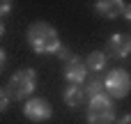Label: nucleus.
<instances>
[{
  "label": "nucleus",
  "mask_w": 131,
  "mask_h": 124,
  "mask_svg": "<svg viewBox=\"0 0 131 124\" xmlns=\"http://www.w3.org/2000/svg\"><path fill=\"white\" fill-rule=\"evenodd\" d=\"M108 55H113L117 60L131 55V35H122V32L120 35H113L108 39Z\"/></svg>",
  "instance_id": "0eeeda50"
},
{
  "label": "nucleus",
  "mask_w": 131,
  "mask_h": 124,
  "mask_svg": "<svg viewBox=\"0 0 131 124\" xmlns=\"http://www.w3.org/2000/svg\"><path fill=\"white\" fill-rule=\"evenodd\" d=\"M58 55H60V60H64V62H69V60L74 58V55H71L67 48H60V51H58Z\"/></svg>",
  "instance_id": "4468645a"
},
{
  "label": "nucleus",
  "mask_w": 131,
  "mask_h": 124,
  "mask_svg": "<svg viewBox=\"0 0 131 124\" xmlns=\"http://www.w3.org/2000/svg\"><path fill=\"white\" fill-rule=\"evenodd\" d=\"M124 5L127 2H122V0H99L94 5V12L104 18H117V16H122Z\"/></svg>",
  "instance_id": "6e6552de"
},
{
  "label": "nucleus",
  "mask_w": 131,
  "mask_h": 124,
  "mask_svg": "<svg viewBox=\"0 0 131 124\" xmlns=\"http://www.w3.org/2000/svg\"><path fill=\"white\" fill-rule=\"evenodd\" d=\"M28 44L35 53L39 55H48V53H58L62 48L60 44V37H58V30L46 23V21H37L28 28Z\"/></svg>",
  "instance_id": "f257e3e1"
},
{
  "label": "nucleus",
  "mask_w": 131,
  "mask_h": 124,
  "mask_svg": "<svg viewBox=\"0 0 131 124\" xmlns=\"http://www.w3.org/2000/svg\"><path fill=\"white\" fill-rule=\"evenodd\" d=\"M115 106L108 94H99L88 104V124H113Z\"/></svg>",
  "instance_id": "7ed1b4c3"
},
{
  "label": "nucleus",
  "mask_w": 131,
  "mask_h": 124,
  "mask_svg": "<svg viewBox=\"0 0 131 124\" xmlns=\"http://www.w3.org/2000/svg\"><path fill=\"white\" fill-rule=\"evenodd\" d=\"M23 115H25L30 122H46V120H51L53 108H51V104H48L46 99H41V97H32V99L25 101V106H23Z\"/></svg>",
  "instance_id": "39448f33"
},
{
  "label": "nucleus",
  "mask_w": 131,
  "mask_h": 124,
  "mask_svg": "<svg viewBox=\"0 0 131 124\" xmlns=\"http://www.w3.org/2000/svg\"><path fill=\"white\" fill-rule=\"evenodd\" d=\"M37 87V74L32 69H18L9 83H7V94L9 99H28Z\"/></svg>",
  "instance_id": "f03ea898"
},
{
  "label": "nucleus",
  "mask_w": 131,
  "mask_h": 124,
  "mask_svg": "<svg viewBox=\"0 0 131 124\" xmlns=\"http://www.w3.org/2000/svg\"><path fill=\"white\" fill-rule=\"evenodd\" d=\"M85 94H88L90 99H94V97H99V94H106V90H104V78H92V81L88 83V87H85Z\"/></svg>",
  "instance_id": "9b49d317"
},
{
  "label": "nucleus",
  "mask_w": 131,
  "mask_h": 124,
  "mask_svg": "<svg viewBox=\"0 0 131 124\" xmlns=\"http://www.w3.org/2000/svg\"><path fill=\"white\" fill-rule=\"evenodd\" d=\"M122 16H124L127 21H131V5H124V9H122Z\"/></svg>",
  "instance_id": "dca6fc26"
},
{
  "label": "nucleus",
  "mask_w": 131,
  "mask_h": 124,
  "mask_svg": "<svg viewBox=\"0 0 131 124\" xmlns=\"http://www.w3.org/2000/svg\"><path fill=\"white\" fill-rule=\"evenodd\" d=\"M104 90H106L111 97H115V99H124V97L129 94V90H131L129 71H124V69H113V71H108L106 78H104Z\"/></svg>",
  "instance_id": "20e7f679"
},
{
  "label": "nucleus",
  "mask_w": 131,
  "mask_h": 124,
  "mask_svg": "<svg viewBox=\"0 0 131 124\" xmlns=\"http://www.w3.org/2000/svg\"><path fill=\"white\" fill-rule=\"evenodd\" d=\"M5 67H7V53H5V51L0 48V71H2Z\"/></svg>",
  "instance_id": "2eb2a0df"
},
{
  "label": "nucleus",
  "mask_w": 131,
  "mask_h": 124,
  "mask_svg": "<svg viewBox=\"0 0 131 124\" xmlns=\"http://www.w3.org/2000/svg\"><path fill=\"white\" fill-rule=\"evenodd\" d=\"M2 35H5V23L0 21V37H2Z\"/></svg>",
  "instance_id": "a211bd4d"
},
{
  "label": "nucleus",
  "mask_w": 131,
  "mask_h": 124,
  "mask_svg": "<svg viewBox=\"0 0 131 124\" xmlns=\"http://www.w3.org/2000/svg\"><path fill=\"white\" fill-rule=\"evenodd\" d=\"M9 101H12V99H9V94H7V90H0V113L9 108Z\"/></svg>",
  "instance_id": "f8f14e48"
},
{
  "label": "nucleus",
  "mask_w": 131,
  "mask_h": 124,
  "mask_svg": "<svg viewBox=\"0 0 131 124\" xmlns=\"http://www.w3.org/2000/svg\"><path fill=\"white\" fill-rule=\"evenodd\" d=\"M85 67H88V71H101V69L106 67V53L92 51V53L88 55V60H85Z\"/></svg>",
  "instance_id": "9d476101"
},
{
  "label": "nucleus",
  "mask_w": 131,
  "mask_h": 124,
  "mask_svg": "<svg viewBox=\"0 0 131 124\" xmlns=\"http://www.w3.org/2000/svg\"><path fill=\"white\" fill-rule=\"evenodd\" d=\"M9 12H12V2L9 0H2L0 2V16H7Z\"/></svg>",
  "instance_id": "ddd939ff"
},
{
  "label": "nucleus",
  "mask_w": 131,
  "mask_h": 124,
  "mask_svg": "<svg viewBox=\"0 0 131 124\" xmlns=\"http://www.w3.org/2000/svg\"><path fill=\"white\" fill-rule=\"evenodd\" d=\"M88 76V67H85V60L81 58H71L69 62H64V78L69 81V85H81Z\"/></svg>",
  "instance_id": "423d86ee"
},
{
  "label": "nucleus",
  "mask_w": 131,
  "mask_h": 124,
  "mask_svg": "<svg viewBox=\"0 0 131 124\" xmlns=\"http://www.w3.org/2000/svg\"><path fill=\"white\" fill-rule=\"evenodd\" d=\"M117 124H131V115H124V117H122Z\"/></svg>",
  "instance_id": "f3484780"
},
{
  "label": "nucleus",
  "mask_w": 131,
  "mask_h": 124,
  "mask_svg": "<svg viewBox=\"0 0 131 124\" xmlns=\"http://www.w3.org/2000/svg\"><path fill=\"white\" fill-rule=\"evenodd\" d=\"M83 101H85V90H83L81 85H69V87L64 90V104H67L69 108H78Z\"/></svg>",
  "instance_id": "1a4fd4ad"
}]
</instances>
